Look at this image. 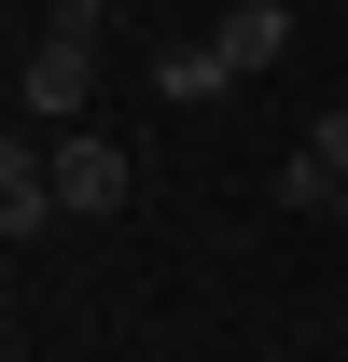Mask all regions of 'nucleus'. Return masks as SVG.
I'll return each instance as SVG.
<instances>
[{
  "label": "nucleus",
  "mask_w": 348,
  "mask_h": 362,
  "mask_svg": "<svg viewBox=\"0 0 348 362\" xmlns=\"http://www.w3.org/2000/svg\"><path fill=\"white\" fill-rule=\"evenodd\" d=\"M84 84H98V0H56V14H42V56H28V112L70 126Z\"/></svg>",
  "instance_id": "nucleus-1"
},
{
  "label": "nucleus",
  "mask_w": 348,
  "mask_h": 362,
  "mask_svg": "<svg viewBox=\"0 0 348 362\" xmlns=\"http://www.w3.org/2000/svg\"><path fill=\"white\" fill-rule=\"evenodd\" d=\"M42 181H56V209H70V223H112V209L139 195L126 139H98V126H70V139H56V153H42Z\"/></svg>",
  "instance_id": "nucleus-2"
},
{
  "label": "nucleus",
  "mask_w": 348,
  "mask_h": 362,
  "mask_svg": "<svg viewBox=\"0 0 348 362\" xmlns=\"http://www.w3.org/2000/svg\"><path fill=\"white\" fill-rule=\"evenodd\" d=\"M56 223V181H42V153L28 139H0V237H42Z\"/></svg>",
  "instance_id": "nucleus-3"
},
{
  "label": "nucleus",
  "mask_w": 348,
  "mask_h": 362,
  "mask_svg": "<svg viewBox=\"0 0 348 362\" xmlns=\"http://www.w3.org/2000/svg\"><path fill=\"white\" fill-rule=\"evenodd\" d=\"M209 42H223V70H265V56L293 42V14H279V0H223V28H209Z\"/></svg>",
  "instance_id": "nucleus-4"
},
{
  "label": "nucleus",
  "mask_w": 348,
  "mask_h": 362,
  "mask_svg": "<svg viewBox=\"0 0 348 362\" xmlns=\"http://www.w3.org/2000/svg\"><path fill=\"white\" fill-rule=\"evenodd\" d=\"M237 70H223V42H168L153 56V98H223Z\"/></svg>",
  "instance_id": "nucleus-5"
},
{
  "label": "nucleus",
  "mask_w": 348,
  "mask_h": 362,
  "mask_svg": "<svg viewBox=\"0 0 348 362\" xmlns=\"http://www.w3.org/2000/svg\"><path fill=\"white\" fill-rule=\"evenodd\" d=\"M320 168H335V195H348V112H320V139H306Z\"/></svg>",
  "instance_id": "nucleus-6"
}]
</instances>
